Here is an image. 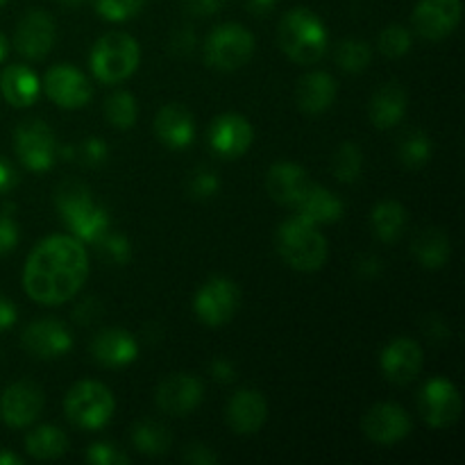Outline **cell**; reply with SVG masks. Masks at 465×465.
Listing matches in <instances>:
<instances>
[{"label": "cell", "mask_w": 465, "mask_h": 465, "mask_svg": "<svg viewBox=\"0 0 465 465\" xmlns=\"http://www.w3.org/2000/svg\"><path fill=\"white\" fill-rule=\"evenodd\" d=\"M89 277V252L75 236L53 234L25 259L23 289L35 302L57 307L75 298Z\"/></svg>", "instance_id": "cell-1"}, {"label": "cell", "mask_w": 465, "mask_h": 465, "mask_svg": "<svg viewBox=\"0 0 465 465\" xmlns=\"http://www.w3.org/2000/svg\"><path fill=\"white\" fill-rule=\"evenodd\" d=\"M54 203H57L59 216L68 225L71 234L84 245H95L109 232L112 218H109L107 209L95 203L89 186L82 182L68 180L59 184Z\"/></svg>", "instance_id": "cell-2"}, {"label": "cell", "mask_w": 465, "mask_h": 465, "mask_svg": "<svg viewBox=\"0 0 465 465\" xmlns=\"http://www.w3.org/2000/svg\"><path fill=\"white\" fill-rule=\"evenodd\" d=\"M277 41L286 57L302 66L321 62L330 48L325 23L309 7H293L282 16Z\"/></svg>", "instance_id": "cell-3"}, {"label": "cell", "mask_w": 465, "mask_h": 465, "mask_svg": "<svg viewBox=\"0 0 465 465\" xmlns=\"http://www.w3.org/2000/svg\"><path fill=\"white\" fill-rule=\"evenodd\" d=\"M275 245L289 268L298 272L321 271L330 257V245L316 223L302 216H291L277 227Z\"/></svg>", "instance_id": "cell-4"}, {"label": "cell", "mask_w": 465, "mask_h": 465, "mask_svg": "<svg viewBox=\"0 0 465 465\" xmlns=\"http://www.w3.org/2000/svg\"><path fill=\"white\" fill-rule=\"evenodd\" d=\"M141 64V45L127 32H107L94 44L89 66L95 80L104 84H118L134 75Z\"/></svg>", "instance_id": "cell-5"}, {"label": "cell", "mask_w": 465, "mask_h": 465, "mask_svg": "<svg viewBox=\"0 0 465 465\" xmlns=\"http://www.w3.org/2000/svg\"><path fill=\"white\" fill-rule=\"evenodd\" d=\"M114 411H116L114 393L100 381H77L64 398V413L77 430H103L114 418Z\"/></svg>", "instance_id": "cell-6"}, {"label": "cell", "mask_w": 465, "mask_h": 465, "mask_svg": "<svg viewBox=\"0 0 465 465\" xmlns=\"http://www.w3.org/2000/svg\"><path fill=\"white\" fill-rule=\"evenodd\" d=\"M257 41L241 23H221L204 39V62L223 73L239 71L252 59Z\"/></svg>", "instance_id": "cell-7"}, {"label": "cell", "mask_w": 465, "mask_h": 465, "mask_svg": "<svg viewBox=\"0 0 465 465\" xmlns=\"http://www.w3.org/2000/svg\"><path fill=\"white\" fill-rule=\"evenodd\" d=\"M14 150H16L18 162L32 173L50 171L59 157V143L53 127L45 125L39 118L25 121L16 127Z\"/></svg>", "instance_id": "cell-8"}, {"label": "cell", "mask_w": 465, "mask_h": 465, "mask_svg": "<svg viewBox=\"0 0 465 465\" xmlns=\"http://www.w3.org/2000/svg\"><path fill=\"white\" fill-rule=\"evenodd\" d=\"M241 307V291L230 277H212L198 289L193 312L207 327H223L236 316Z\"/></svg>", "instance_id": "cell-9"}, {"label": "cell", "mask_w": 465, "mask_h": 465, "mask_svg": "<svg viewBox=\"0 0 465 465\" xmlns=\"http://www.w3.org/2000/svg\"><path fill=\"white\" fill-rule=\"evenodd\" d=\"M418 407L427 425L434 430H448L461 418L463 400L452 381L445 377H434L422 386Z\"/></svg>", "instance_id": "cell-10"}, {"label": "cell", "mask_w": 465, "mask_h": 465, "mask_svg": "<svg viewBox=\"0 0 465 465\" xmlns=\"http://www.w3.org/2000/svg\"><path fill=\"white\" fill-rule=\"evenodd\" d=\"M44 91L57 107L82 109L94 98V86L89 77L73 64H57L44 77Z\"/></svg>", "instance_id": "cell-11"}, {"label": "cell", "mask_w": 465, "mask_h": 465, "mask_svg": "<svg viewBox=\"0 0 465 465\" xmlns=\"http://www.w3.org/2000/svg\"><path fill=\"white\" fill-rule=\"evenodd\" d=\"M54 39H57L54 18L48 12H44V9H30L18 21L16 32H14V48L25 59L41 62V59L50 54Z\"/></svg>", "instance_id": "cell-12"}, {"label": "cell", "mask_w": 465, "mask_h": 465, "mask_svg": "<svg viewBox=\"0 0 465 465\" xmlns=\"http://www.w3.org/2000/svg\"><path fill=\"white\" fill-rule=\"evenodd\" d=\"M45 404L44 389L36 381L21 380L7 386L0 398V416L12 430H25L41 416Z\"/></svg>", "instance_id": "cell-13"}, {"label": "cell", "mask_w": 465, "mask_h": 465, "mask_svg": "<svg viewBox=\"0 0 465 465\" xmlns=\"http://www.w3.org/2000/svg\"><path fill=\"white\" fill-rule=\"evenodd\" d=\"M361 430L368 440L377 445H398L411 434L413 422L407 409L395 402H380L366 411Z\"/></svg>", "instance_id": "cell-14"}, {"label": "cell", "mask_w": 465, "mask_h": 465, "mask_svg": "<svg viewBox=\"0 0 465 465\" xmlns=\"http://www.w3.org/2000/svg\"><path fill=\"white\" fill-rule=\"evenodd\" d=\"M21 343L32 357L50 361L71 352L73 334L57 318H39L23 330Z\"/></svg>", "instance_id": "cell-15"}, {"label": "cell", "mask_w": 465, "mask_h": 465, "mask_svg": "<svg viewBox=\"0 0 465 465\" xmlns=\"http://www.w3.org/2000/svg\"><path fill=\"white\" fill-rule=\"evenodd\" d=\"M461 0H418L413 9V30L430 41L448 39L461 23Z\"/></svg>", "instance_id": "cell-16"}, {"label": "cell", "mask_w": 465, "mask_h": 465, "mask_svg": "<svg viewBox=\"0 0 465 465\" xmlns=\"http://www.w3.org/2000/svg\"><path fill=\"white\" fill-rule=\"evenodd\" d=\"M204 398V386L198 377L189 375V372H175V375L166 377L162 384L157 386L154 393V402L163 413L175 418H184L193 413L200 407Z\"/></svg>", "instance_id": "cell-17"}, {"label": "cell", "mask_w": 465, "mask_h": 465, "mask_svg": "<svg viewBox=\"0 0 465 465\" xmlns=\"http://www.w3.org/2000/svg\"><path fill=\"white\" fill-rule=\"evenodd\" d=\"M422 361H425L422 348L418 345V341L409 339V336L393 339L391 343H386V348L380 354L381 372L391 384L398 386L411 384L420 375Z\"/></svg>", "instance_id": "cell-18"}, {"label": "cell", "mask_w": 465, "mask_h": 465, "mask_svg": "<svg viewBox=\"0 0 465 465\" xmlns=\"http://www.w3.org/2000/svg\"><path fill=\"white\" fill-rule=\"evenodd\" d=\"M254 130L241 114H221L209 127V148L223 159H239L250 150Z\"/></svg>", "instance_id": "cell-19"}, {"label": "cell", "mask_w": 465, "mask_h": 465, "mask_svg": "<svg viewBox=\"0 0 465 465\" xmlns=\"http://www.w3.org/2000/svg\"><path fill=\"white\" fill-rule=\"evenodd\" d=\"M225 420L230 430L239 436H252L266 425L268 400L257 389H241L227 402Z\"/></svg>", "instance_id": "cell-20"}, {"label": "cell", "mask_w": 465, "mask_h": 465, "mask_svg": "<svg viewBox=\"0 0 465 465\" xmlns=\"http://www.w3.org/2000/svg\"><path fill=\"white\" fill-rule=\"evenodd\" d=\"M91 357L104 368H125L139 357V343L134 336L121 327L98 331L91 341Z\"/></svg>", "instance_id": "cell-21"}, {"label": "cell", "mask_w": 465, "mask_h": 465, "mask_svg": "<svg viewBox=\"0 0 465 465\" xmlns=\"http://www.w3.org/2000/svg\"><path fill=\"white\" fill-rule=\"evenodd\" d=\"M309 184L312 180H309L307 171L293 162H277L266 173L268 195L282 207L293 209Z\"/></svg>", "instance_id": "cell-22"}, {"label": "cell", "mask_w": 465, "mask_h": 465, "mask_svg": "<svg viewBox=\"0 0 465 465\" xmlns=\"http://www.w3.org/2000/svg\"><path fill=\"white\" fill-rule=\"evenodd\" d=\"M154 134L166 148L184 150L195 139L193 114L177 103L163 104L154 116Z\"/></svg>", "instance_id": "cell-23"}, {"label": "cell", "mask_w": 465, "mask_h": 465, "mask_svg": "<svg viewBox=\"0 0 465 465\" xmlns=\"http://www.w3.org/2000/svg\"><path fill=\"white\" fill-rule=\"evenodd\" d=\"M336 95H339V84L325 71H312L302 75L298 82V91H295L298 107L309 116L325 114L334 104Z\"/></svg>", "instance_id": "cell-24"}, {"label": "cell", "mask_w": 465, "mask_h": 465, "mask_svg": "<svg viewBox=\"0 0 465 465\" xmlns=\"http://www.w3.org/2000/svg\"><path fill=\"white\" fill-rule=\"evenodd\" d=\"M407 91L398 82H389L372 94L371 104H368V116L377 130H393L407 116Z\"/></svg>", "instance_id": "cell-25"}, {"label": "cell", "mask_w": 465, "mask_h": 465, "mask_svg": "<svg viewBox=\"0 0 465 465\" xmlns=\"http://www.w3.org/2000/svg\"><path fill=\"white\" fill-rule=\"evenodd\" d=\"M0 94L12 107H32L39 100L41 82L25 64H12L0 73Z\"/></svg>", "instance_id": "cell-26"}, {"label": "cell", "mask_w": 465, "mask_h": 465, "mask_svg": "<svg viewBox=\"0 0 465 465\" xmlns=\"http://www.w3.org/2000/svg\"><path fill=\"white\" fill-rule=\"evenodd\" d=\"M295 212L298 216L307 218V221L316 223V225H330V223H336L343 218L345 204L339 195L331 193L330 189L318 184H309L307 191L302 193V198L295 204Z\"/></svg>", "instance_id": "cell-27"}, {"label": "cell", "mask_w": 465, "mask_h": 465, "mask_svg": "<svg viewBox=\"0 0 465 465\" xmlns=\"http://www.w3.org/2000/svg\"><path fill=\"white\" fill-rule=\"evenodd\" d=\"M411 252L422 268L439 271L450 262L452 243H450V236L440 227H425V230L413 236Z\"/></svg>", "instance_id": "cell-28"}, {"label": "cell", "mask_w": 465, "mask_h": 465, "mask_svg": "<svg viewBox=\"0 0 465 465\" xmlns=\"http://www.w3.org/2000/svg\"><path fill=\"white\" fill-rule=\"evenodd\" d=\"M407 209L398 200H381L380 204L372 207L371 225L377 239L381 243H395L402 239L404 230H407Z\"/></svg>", "instance_id": "cell-29"}, {"label": "cell", "mask_w": 465, "mask_h": 465, "mask_svg": "<svg viewBox=\"0 0 465 465\" xmlns=\"http://www.w3.org/2000/svg\"><path fill=\"white\" fill-rule=\"evenodd\" d=\"M25 450L36 461H54L68 452V436L57 425H39L25 436Z\"/></svg>", "instance_id": "cell-30"}, {"label": "cell", "mask_w": 465, "mask_h": 465, "mask_svg": "<svg viewBox=\"0 0 465 465\" xmlns=\"http://www.w3.org/2000/svg\"><path fill=\"white\" fill-rule=\"evenodd\" d=\"M132 445L145 457H163L173 448V434L163 422L141 420L132 427Z\"/></svg>", "instance_id": "cell-31"}, {"label": "cell", "mask_w": 465, "mask_h": 465, "mask_svg": "<svg viewBox=\"0 0 465 465\" xmlns=\"http://www.w3.org/2000/svg\"><path fill=\"white\" fill-rule=\"evenodd\" d=\"M331 173L341 184H354L363 173V153L357 143L345 141L331 157Z\"/></svg>", "instance_id": "cell-32"}, {"label": "cell", "mask_w": 465, "mask_h": 465, "mask_svg": "<svg viewBox=\"0 0 465 465\" xmlns=\"http://www.w3.org/2000/svg\"><path fill=\"white\" fill-rule=\"evenodd\" d=\"M104 116H107L109 125L116 130H130L134 127L136 116H139V104L130 91H114L104 103Z\"/></svg>", "instance_id": "cell-33"}, {"label": "cell", "mask_w": 465, "mask_h": 465, "mask_svg": "<svg viewBox=\"0 0 465 465\" xmlns=\"http://www.w3.org/2000/svg\"><path fill=\"white\" fill-rule=\"evenodd\" d=\"M398 157L402 166L422 168L431 157V139L422 130H409L398 143Z\"/></svg>", "instance_id": "cell-34"}, {"label": "cell", "mask_w": 465, "mask_h": 465, "mask_svg": "<svg viewBox=\"0 0 465 465\" xmlns=\"http://www.w3.org/2000/svg\"><path fill=\"white\" fill-rule=\"evenodd\" d=\"M334 59L341 71L363 73L372 62V48L361 39H343L336 45Z\"/></svg>", "instance_id": "cell-35"}, {"label": "cell", "mask_w": 465, "mask_h": 465, "mask_svg": "<svg viewBox=\"0 0 465 465\" xmlns=\"http://www.w3.org/2000/svg\"><path fill=\"white\" fill-rule=\"evenodd\" d=\"M411 32L407 30L400 23H391L384 30L380 32V39H377V45H380V53L386 54L391 59H400L411 50Z\"/></svg>", "instance_id": "cell-36"}, {"label": "cell", "mask_w": 465, "mask_h": 465, "mask_svg": "<svg viewBox=\"0 0 465 465\" xmlns=\"http://www.w3.org/2000/svg\"><path fill=\"white\" fill-rule=\"evenodd\" d=\"M94 7L104 21L125 23L143 12L145 0H94Z\"/></svg>", "instance_id": "cell-37"}, {"label": "cell", "mask_w": 465, "mask_h": 465, "mask_svg": "<svg viewBox=\"0 0 465 465\" xmlns=\"http://www.w3.org/2000/svg\"><path fill=\"white\" fill-rule=\"evenodd\" d=\"M95 248H98V252L103 254L109 263H116V266H125L132 259V245L123 234H109L107 232V234L95 243Z\"/></svg>", "instance_id": "cell-38"}, {"label": "cell", "mask_w": 465, "mask_h": 465, "mask_svg": "<svg viewBox=\"0 0 465 465\" xmlns=\"http://www.w3.org/2000/svg\"><path fill=\"white\" fill-rule=\"evenodd\" d=\"M221 191V180L213 171H207V168H200L191 175L189 180V193L191 198L195 200H212L213 195H218Z\"/></svg>", "instance_id": "cell-39"}, {"label": "cell", "mask_w": 465, "mask_h": 465, "mask_svg": "<svg viewBox=\"0 0 465 465\" xmlns=\"http://www.w3.org/2000/svg\"><path fill=\"white\" fill-rule=\"evenodd\" d=\"M86 461L94 465H127L130 463V457H127L123 450H118L114 443H94L89 450H86Z\"/></svg>", "instance_id": "cell-40"}, {"label": "cell", "mask_w": 465, "mask_h": 465, "mask_svg": "<svg viewBox=\"0 0 465 465\" xmlns=\"http://www.w3.org/2000/svg\"><path fill=\"white\" fill-rule=\"evenodd\" d=\"M21 241V230H18V223L14 221L9 213L0 212V257L12 252L14 248Z\"/></svg>", "instance_id": "cell-41"}, {"label": "cell", "mask_w": 465, "mask_h": 465, "mask_svg": "<svg viewBox=\"0 0 465 465\" xmlns=\"http://www.w3.org/2000/svg\"><path fill=\"white\" fill-rule=\"evenodd\" d=\"M171 53L173 54H180V57H184V54L193 53L195 48V32L191 30L189 25H182L177 27L175 32L171 35Z\"/></svg>", "instance_id": "cell-42"}, {"label": "cell", "mask_w": 465, "mask_h": 465, "mask_svg": "<svg viewBox=\"0 0 465 465\" xmlns=\"http://www.w3.org/2000/svg\"><path fill=\"white\" fill-rule=\"evenodd\" d=\"M184 461L191 465H216L221 459L213 452L209 445L204 443H191L189 448L184 450Z\"/></svg>", "instance_id": "cell-43"}, {"label": "cell", "mask_w": 465, "mask_h": 465, "mask_svg": "<svg viewBox=\"0 0 465 465\" xmlns=\"http://www.w3.org/2000/svg\"><path fill=\"white\" fill-rule=\"evenodd\" d=\"M227 5V0H184V9L191 16L207 18L216 16L223 7Z\"/></svg>", "instance_id": "cell-44"}, {"label": "cell", "mask_w": 465, "mask_h": 465, "mask_svg": "<svg viewBox=\"0 0 465 465\" xmlns=\"http://www.w3.org/2000/svg\"><path fill=\"white\" fill-rule=\"evenodd\" d=\"M82 159H84L89 166H98V163H103L104 159H107V145L100 139H95V136H91V139H86L84 145H82Z\"/></svg>", "instance_id": "cell-45"}, {"label": "cell", "mask_w": 465, "mask_h": 465, "mask_svg": "<svg viewBox=\"0 0 465 465\" xmlns=\"http://www.w3.org/2000/svg\"><path fill=\"white\" fill-rule=\"evenodd\" d=\"M209 372H212L213 380L221 381V384H232V381L236 380V368L230 359H213V361L209 363Z\"/></svg>", "instance_id": "cell-46"}, {"label": "cell", "mask_w": 465, "mask_h": 465, "mask_svg": "<svg viewBox=\"0 0 465 465\" xmlns=\"http://www.w3.org/2000/svg\"><path fill=\"white\" fill-rule=\"evenodd\" d=\"M381 272V262L375 257V254H363L357 262V275L363 277V280H375Z\"/></svg>", "instance_id": "cell-47"}, {"label": "cell", "mask_w": 465, "mask_h": 465, "mask_svg": "<svg viewBox=\"0 0 465 465\" xmlns=\"http://www.w3.org/2000/svg\"><path fill=\"white\" fill-rule=\"evenodd\" d=\"M100 313H103V307L98 304V300L89 298L75 309V321L82 322V325H89V322H94Z\"/></svg>", "instance_id": "cell-48"}, {"label": "cell", "mask_w": 465, "mask_h": 465, "mask_svg": "<svg viewBox=\"0 0 465 465\" xmlns=\"http://www.w3.org/2000/svg\"><path fill=\"white\" fill-rule=\"evenodd\" d=\"M16 318H18L16 304H14L12 300H7L0 295V331L9 330V327L16 322Z\"/></svg>", "instance_id": "cell-49"}, {"label": "cell", "mask_w": 465, "mask_h": 465, "mask_svg": "<svg viewBox=\"0 0 465 465\" xmlns=\"http://www.w3.org/2000/svg\"><path fill=\"white\" fill-rule=\"evenodd\" d=\"M16 184V171L5 159H0V193H7Z\"/></svg>", "instance_id": "cell-50"}, {"label": "cell", "mask_w": 465, "mask_h": 465, "mask_svg": "<svg viewBox=\"0 0 465 465\" xmlns=\"http://www.w3.org/2000/svg\"><path fill=\"white\" fill-rule=\"evenodd\" d=\"M277 0H245V7L254 14V16H266L275 9Z\"/></svg>", "instance_id": "cell-51"}, {"label": "cell", "mask_w": 465, "mask_h": 465, "mask_svg": "<svg viewBox=\"0 0 465 465\" xmlns=\"http://www.w3.org/2000/svg\"><path fill=\"white\" fill-rule=\"evenodd\" d=\"M23 459L12 452H0V465H21Z\"/></svg>", "instance_id": "cell-52"}, {"label": "cell", "mask_w": 465, "mask_h": 465, "mask_svg": "<svg viewBox=\"0 0 465 465\" xmlns=\"http://www.w3.org/2000/svg\"><path fill=\"white\" fill-rule=\"evenodd\" d=\"M7 54H9V39L3 35V32H0V64L7 59Z\"/></svg>", "instance_id": "cell-53"}, {"label": "cell", "mask_w": 465, "mask_h": 465, "mask_svg": "<svg viewBox=\"0 0 465 465\" xmlns=\"http://www.w3.org/2000/svg\"><path fill=\"white\" fill-rule=\"evenodd\" d=\"M439 322H440V321H436V318H431V321H427V325H431V327H439ZM427 331H430L431 336H436V339H445V336L450 334V331H448V327H443V331H440V334H439V331H436V330H427Z\"/></svg>", "instance_id": "cell-54"}, {"label": "cell", "mask_w": 465, "mask_h": 465, "mask_svg": "<svg viewBox=\"0 0 465 465\" xmlns=\"http://www.w3.org/2000/svg\"><path fill=\"white\" fill-rule=\"evenodd\" d=\"M57 3L62 5V7H80L84 0H57Z\"/></svg>", "instance_id": "cell-55"}, {"label": "cell", "mask_w": 465, "mask_h": 465, "mask_svg": "<svg viewBox=\"0 0 465 465\" xmlns=\"http://www.w3.org/2000/svg\"><path fill=\"white\" fill-rule=\"evenodd\" d=\"M5 3H7V0H0V7H3V5H5Z\"/></svg>", "instance_id": "cell-56"}]
</instances>
